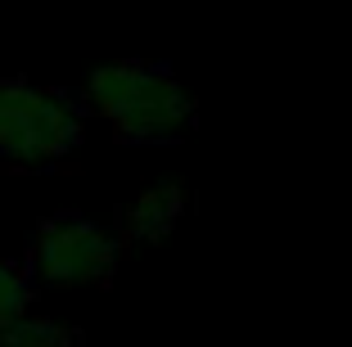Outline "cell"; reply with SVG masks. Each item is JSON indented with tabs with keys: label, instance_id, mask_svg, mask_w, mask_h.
<instances>
[{
	"label": "cell",
	"instance_id": "obj_1",
	"mask_svg": "<svg viewBox=\"0 0 352 347\" xmlns=\"http://www.w3.org/2000/svg\"><path fill=\"white\" fill-rule=\"evenodd\" d=\"M82 104L113 126L118 140L131 144L176 140L190 126V95L172 72L154 63H113V68L91 72Z\"/></svg>",
	"mask_w": 352,
	"mask_h": 347
},
{
	"label": "cell",
	"instance_id": "obj_2",
	"mask_svg": "<svg viewBox=\"0 0 352 347\" xmlns=\"http://www.w3.org/2000/svg\"><path fill=\"white\" fill-rule=\"evenodd\" d=\"M86 104L68 91L36 86L0 72V163L5 167H54L82 144Z\"/></svg>",
	"mask_w": 352,
	"mask_h": 347
},
{
	"label": "cell",
	"instance_id": "obj_3",
	"mask_svg": "<svg viewBox=\"0 0 352 347\" xmlns=\"http://www.w3.org/2000/svg\"><path fill=\"white\" fill-rule=\"evenodd\" d=\"M118 257H122L118 235L77 212L45 216L28 248L32 276L54 289H109L118 276Z\"/></svg>",
	"mask_w": 352,
	"mask_h": 347
},
{
	"label": "cell",
	"instance_id": "obj_4",
	"mask_svg": "<svg viewBox=\"0 0 352 347\" xmlns=\"http://www.w3.org/2000/svg\"><path fill=\"white\" fill-rule=\"evenodd\" d=\"M181 208H186V194H181L176 185H154V190H145V194L131 203L122 235L126 239H163L176 225Z\"/></svg>",
	"mask_w": 352,
	"mask_h": 347
},
{
	"label": "cell",
	"instance_id": "obj_5",
	"mask_svg": "<svg viewBox=\"0 0 352 347\" xmlns=\"http://www.w3.org/2000/svg\"><path fill=\"white\" fill-rule=\"evenodd\" d=\"M36 306V276H32L28 257H5L0 253V334L19 316Z\"/></svg>",
	"mask_w": 352,
	"mask_h": 347
},
{
	"label": "cell",
	"instance_id": "obj_6",
	"mask_svg": "<svg viewBox=\"0 0 352 347\" xmlns=\"http://www.w3.org/2000/svg\"><path fill=\"white\" fill-rule=\"evenodd\" d=\"M0 343H36V347H63V343H77V329L68 325H54V320L36 316V311H28V316H19L5 334H0Z\"/></svg>",
	"mask_w": 352,
	"mask_h": 347
}]
</instances>
